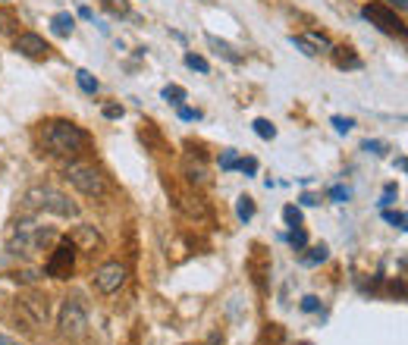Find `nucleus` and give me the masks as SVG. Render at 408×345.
Masks as SVG:
<instances>
[{
	"mask_svg": "<svg viewBox=\"0 0 408 345\" xmlns=\"http://www.w3.org/2000/svg\"><path fill=\"white\" fill-rule=\"evenodd\" d=\"M235 214H239V220H245V223H248V220L255 217V201H251L248 195H242L239 204H235Z\"/></svg>",
	"mask_w": 408,
	"mask_h": 345,
	"instance_id": "f3484780",
	"label": "nucleus"
},
{
	"mask_svg": "<svg viewBox=\"0 0 408 345\" xmlns=\"http://www.w3.org/2000/svg\"><path fill=\"white\" fill-rule=\"evenodd\" d=\"M302 204L305 207H311V204H317V198H314V195H302Z\"/></svg>",
	"mask_w": 408,
	"mask_h": 345,
	"instance_id": "c9c22d12",
	"label": "nucleus"
},
{
	"mask_svg": "<svg viewBox=\"0 0 408 345\" xmlns=\"http://www.w3.org/2000/svg\"><path fill=\"white\" fill-rule=\"evenodd\" d=\"M251 125H255L257 138H264V141L277 138V129H273V123H270V120H255V123H251Z\"/></svg>",
	"mask_w": 408,
	"mask_h": 345,
	"instance_id": "a211bd4d",
	"label": "nucleus"
},
{
	"mask_svg": "<svg viewBox=\"0 0 408 345\" xmlns=\"http://www.w3.org/2000/svg\"><path fill=\"white\" fill-rule=\"evenodd\" d=\"M235 170H242L245 176H255V172H257V160H255V157H245V160H239V167H235Z\"/></svg>",
	"mask_w": 408,
	"mask_h": 345,
	"instance_id": "c85d7f7f",
	"label": "nucleus"
},
{
	"mask_svg": "<svg viewBox=\"0 0 408 345\" xmlns=\"http://www.w3.org/2000/svg\"><path fill=\"white\" fill-rule=\"evenodd\" d=\"M123 282H126V267L120 261H107V264H101L98 270H94V289H98L101 295L120 292Z\"/></svg>",
	"mask_w": 408,
	"mask_h": 345,
	"instance_id": "0eeeda50",
	"label": "nucleus"
},
{
	"mask_svg": "<svg viewBox=\"0 0 408 345\" xmlns=\"http://www.w3.org/2000/svg\"><path fill=\"white\" fill-rule=\"evenodd\" d=\"M383 6H389V10H405L408 6V0H387V4Z\"/></svg>",
	"mask_w": 408,
	"mask_h": 345,
	"instance_id": "f704fd0d",
	"label": "nucleus"
},
{
	"mask_svg": "<svg viewBox=\"0 0 408 345\" xmlns=\"http://www.w3.org/2000/svg\"><path fill=\"white\" fill-rule=\"evenodd\" d=\"M383 141H364V151H374V154H383Z\"/></svg>",
	"mask_w": 408,
	"mask_h": 345,
	"instance_id": "72a5a7b5",
	"label": "nucleus"
},
{
	"mask_svg": "<svg viewBox=\"0 0 408 345\" xmlns=\"http://www.w3.org/2000/svg\"><path fill=\"white\" fill-rule=\"evenodd\" d=\"M31 210H44V214H57V217H76L78 214V204L69 198V195H63L60 188L53 185H35L26 192V198Z\"/></svg>",
	"mask_w": 408,
	"mask_h": 345,
	"instance_id": "7ed1b4c3",
	"label": "nucleus"
},
{
	"mask_svg": "<svg viewBox=\"0 0 408 345\" xmlns=\"http://www.w3.org/2000/svg\"><path fill=\"white\" fill-rule=\"evenodd\" d=\"M383 220H387V223H392V226H396V230H405V223H408L402 210H389V207L383 210Z\"/></svg>",
	"mask_w": 408,
	"mask_h": 345,
	"instance_id": "4be33fe9",
	"label": "nucleus"
},
{
	"mask_svg": "<svg viewBox=\"0 0 408 345\" xmlns=\"http://www.w3.org/2000/svg\"><path fill=\"white\" fill-rule=\"evenodd\" d=\"M208 41H210V47H217V53H223V57L230 60V63H242V57H239V53H235L226 41H220V38H214V35H208Z\"/></svg>",
	"mask_w": 408,
	"mask_h": 345,
	"instance_id": "dca6fc26",
	"label": "nucleus"
},
{
	"mask_svg": "<svg viewBox=\"0 0 408 345\" xmlns=\"http://www.w3.org/2000/svg\"><path fill=\"white\" fill-rule=\"evenodd\" d=\"M41 141H44L47 151L57 154V157H78L85 148H88V135H85V129H78V125L69 123V120L44 123Z\"/></svg>",
	"mask_w": 408,
	"mask_h": 345,
	"instance_id": "f03ea898",
	"label": "nucleus"
},
{
	"mask_svg": "<svg viewBox=\"0 0 408 345\" xmlns=\"http://www.w3.org/2000/svg\"><path fill=\"white\" fill-rule=\"evenodd\" d=\"M361 16L364 19H371L380 31H387V35H405V26H402V19H399L396 13L389 10V6H383V4H367L364 10H361Z\"/></svg>",
	"mask_w": 408,
	"mask_h": 345,
	"instance_id": "6e6552de",
	"label": "nucleus"
},
{
	"mask_svg": "<svg viewBox=\"0 0 408 345\" xmlns=\"http://www.w3.org/2000/svg\"><path fill=\"white\" fill-rule=\"evenodd\" d=\"M160 94H163V101H170V104H176V107L185 101V88H179V85H167Z\"/></svg>",
	"mask_w": 408,
	"mask_h": 345,
	"instance_id": "6ab92c4d",
	"label": "nucleus"
},
{
	"mask_svg": "<svg viewBox=\"0 0 408 345\" xmlns=\"http://www.w3.org/2000/svg\"><path fill=\"white\" fill-rule=\"evenodd\" d=\"M282 220H286V226H302V210L295 207V204H286V207H282Z\"/></svg>",
	"mask_w": 408,
	"mask_h": 345,
	"instance_id": "412c9836",
	"label": "nucleus"
},
{
	"mask_svg": "<svg viewBox=\"0 0 408 345\" xmlns=\"http://www.w3.org/2000/svg\"><path fill=\"white\" fill-rule=\"evenodd\" d=\"M13 47L22 53V57H31V60H41V57H47V51H51L44 38L35 35V31H22V35L16 38Z\"/></svg>",
	"mask_w": 408,
	"mask_h": 345,
	"instance_id": "9d476101",
	"label": "nucleus"
},
{
	"mask_svg": "<svg viewBox=\"0 0 408 345\" xmlns=\"http://www.w3.org/2000/svg\"><path fill=\"white\" fill-rule=\"evenodd\" d=\"M392 198H396V185H392V182H389L387 188H383V198H380V207H383V210H387V207H389V204H392Z\"/></svg>",
	"mask_w": 408,
	"mask_h": 345,
	"instance_id": "7c9ffc66",
	"label": "nucleus"
},
{
	"mask_svg": "<svg viewBox=\"0 0 408 345\" xmlns=\"http://www.w3.org/2000/svg\"><path fill=\"white\" fill-rule=\"evenodd\" d=\"M0 345H19V342H16L13 336H4V333H0Z\"/></svg>",
	"mask_w": 408,
	"mask_h": 345,
	"instance_id": "e433bc0d",
	"label": "nucleus"
},
{
	"mask_svg": "<svg viewBox=\"0 0 408 345\" xmlns=\"http://www.w3.org/2000/svg\"><path fill=\"white\" fill-rule=\"evenodd\" d=\"M235 167H239V154H235V151H223V154H220V170L230 172Z\"/></svg>",
	"mask_w": 408,
	"mask_h": 345,
	"instance_id": "b1692460",
	"label": "nucleus"
},
{
	"mask_svg": "<svg viewBox=\"0 0 408 345\" xmlns=\"http://www.w3.org/2000/svg\"><path fill=\"white\" fill-rule=\"evenodd\" d=\"M53 239H57V232L35 217L13 220L10 230H6V248H10L13 254H22V257H35L38 251H44L47 242H53Z\"/></svg>",
	"mask_w": 408,
	"mask_h": 345,
	"instance_id": "f257e3e1",
	"label": "nucleus"
},
{
	"mask_svg": "<svg viewBox=\"0 0 408 345\" xmlns=\"http://www.w3.org/2000/svg\"><path fill=\"white\" fill-rule=\"evenodd\" d=\"M69 242L76 245V251H98V248H104V239H101V232L94 230V226L88 223H82V226H76L73 232H69Z\"/></svg>",
	"mask_w": 408,
	"mask_h": 345,
	"instance_id": "1a4fd4ad",
	"label": "nucleus"
},
{
	"mask_svg": "<svg viewBox=\"0 0 408 345\" xmlns=\"http://www.w3.org/2000/svg\"><path fill=\"white\" fill-rule=\"evenodd\" d=\"M330 198H333L336 204H345V201L352 198V188H345V185H333V188H330Z\"/></svg>",
	"mask_w": 408,
	"mask_h": 345,
	"instance_id": "393cba45",
	"label": "nucleus"
},
{
	"mask_svg": "<svg viewBox=\"0 0 408 345\" xmlns=\"http://www.w3.org/2000/svg\"><path fill=\"white\" fill-rule=\"evenodd\" d=\"M330 51H333V60L340 69H358L361 66V60L352 53V47H330Z\"/></svg>",
	"mask_w": 408,
	"mask_h": 345,
	"instance_id": "ddd939ff",
	"label": "nucleus"
},
{
	"mask_svg": "<svg viewBox=\"0 0 408 345\" xmlns=\"http://www.w3.org/2000/svg\"><path fill=\"white\" fill-rule=\"evenodd\" d=\"M185 66L188 69H198V73H208L210 63L204 60V57H198V53H185Z\"/></svg>",
	"mask_w": 408,
	"mask_h": 345,
	"instance_id": "5701e85b",
	"label": "nucleus"
},
{
	"mask_svg": "<svg viewBox=\"0 0 408 345\" xmlns=\"http://www.w3.org/2000/svg\"><path fill=\"white\" fill-rule=\"evenodd\" d=\"M0 4H6V0H0Z\"/></svg>",
	"mask_w": 408,
	"mask_h": 345,
	"instance_id": "ea45409f",
	"label": "nucleus"
},
{
	"mask_svg": "<svg viewBox=\"0 0 408 345\" xmlns=\"http://www.w3.org/2000/svg\"><path fill=\"white\" fill-rule=\"evenodd\" d=\"M327 245H317V248H308V254H302L298 261H302V267H317V264H324L327 261Z\"/></svg>",
	"mask_w": 408,
	"mask_h": 345,
	"instance_id": "4468645a",
	"label": "nucleus"
},
{
	"mask_svg": "<svg viewBox=\"0 0 408 345\" xmlns=\"http://www.w3.org/2000/svg\"><path fill=\"white\" fill-rule=\"evenodd\" d=\"M104 116H107V120H120V116H123V107H120V104H107V107H104Z\"/></svg>",
	"mask_w": 408,
	"mask_h": 345,
	"instance_id": "473e14b6",
	"label": "nucleus"
},
{
	"mask_svg": "<svg viewBox=\"0 0 408 345\" xmlns=\"http://www.w3.org/2000/svg\"><path fill=\"white\" fill-rule=\"evenodd\" d=\"M208 345H223V342H220V336L214 333V336H210V339H208Z\"/></svg>",
	"mask_w": 408,
	"mask_h": 345,
	"instance_id": "58836bf2",
	"label": "nucleus"
},
{
	"mask_svg": "<svg viewBox=\"0 0 408 345\" xmlns=\"http://www.w3.org/2000/svg\"><path fill=\"white\" fill-rule=\"evenodd\" d=\"M57 326L66 339H82V336L88 333V314H85L78 298H66V302H63Z\"/></svg>",
	"mask_w": 408,
	"mask_h": 345,
	"instance_id": "39448f33",
	"label": "nucleus"
},
{
	"mask_svg": "<svg viewBox=\"0 0 408 345\" xmlns=\"http://www.w3.org/2000/svg\"><path fill=\"white\" fill-rule=\"evenodd\" d=\"M286 239H289V245H292L295 251H302L305 245H308V232H305V230H302V226H295V230H292V232H289V235H286Z\"/></svg>",
	"mask_w": 408,
	"mask_h": 345,
	"instance_id": "aec40b11",
	"label": "nucleus"
},
{
	"mask_svg": "<svg viewBox=\"0 0 408 345\" xmlns=\"http://www.w3.org/2000/svg\"><path fill=\"white\" fill-rule=\"evenodd\" d=\"M330 123H333V125H336V132H342V135H345V132L355 129V120H352V116H333Z\"/></svg>",
	"mask_w": 408,
	"mask_h": 345,
	"instance_id": "a878e982",
	"label": "nucleus"
},
{
	"mask_svg": "<svg viewBox=\"0 0 408 345\" xmlns=\"http://www.w3.org/2000/svg\"><path fill=\"white\" fill-rule=\"evenodd\" d=\"M289 41H292V44L298 47V51L305 53V57H317L320 51H330V47H333L324 35H314V31H311V35H292Z\"/></svg>",
	"mask_w": 408,
	"mask_h": 345,
	"instance_id": "9b49d317",
	"label": "nucleus"
},
{
	"mask_svg": "<svg viewBox=\"0 0 408 345\" xmlns=\"http://www.w3.org/2000/svg\"><path fill=\"white\" fill-rule=\"evenodd\" d=\"M302 311H308V314L320 311V298H317V295H305V298H302Z\"/></svg>",
	"mask_w": 408,
	"mask_h": 345,
	"instance_id": "c756f323",
	"label": "nucleus"
},
{
	"mask_svg": "<svg viewBox=\"0 0 408 345\" xmlns=\"http://www.w3.org/2000/svg\"><path fill=\"white\" fill-rule=\"evenodd\" d=\"M63 176L69 179V185H76L78 192L88 195V198H101V195L107 192L104 176H101V172L94 170V167H88V163H66Z\"/></svg>",
	"mask_w": 408,
	"mask_h": 345,
	"instance_id": "20e7f679",
	"label": "nucleus"
},
{
	"mask_svg": "<svg viewBox=\"0 0 408 345\" xmlns=\"http://www.w3.org/2000/svg\"><path fill=\"white\" fill-rule=\"evenodd\" d=\"M13 26H16V19H13V16L0 10V31H13Z\"/></svg>",
	"mask_w": 408,
	"mask_h": 345,
	"instance_id": "2f4dec72",
	"label": "nucleus"
},
{
	"mask_svg": "<svg viewBox=\"0 0 408 345\" xmlns=\"http://www.w3.org/2000/svg\"><path fill=\"white\" fill-rule=\"evenodd\" d=\"M104 6L110 13H120V16L129 13V4H126V0H104Z\"/></svg>",
	"mask_w": 408,
	"mask_h": 345,
	"instance_id": "bb28decb",
	"label": "nucleus"
},
{
	"mask_svg": "<svg viewBox=\"0 0 408 345\" xmlns=\"http://www.w3.org/2000/svg\"><path fill=\"white\" fill-rule=\"evenodd\" d=\"M78 16H82V19H91V6H78Z\"/></svg>",
	"mask_w": 408,
	"mask_h": 345,
	"instance_id": "4c0bfd02",
	"label": "nucleus"
},
{
	"mask_svg": "<svg viewBox=\"0 0 408 345\" xmlns=\"http://www.w3.org/2000/svg\"><path fill=\"white\" fill-rule=\"evenodd\" d=\"M76 82H78V88H82L85 94H94V91L101 88L98 78H94V76L88 73V69H78V73H76Z\"/></svg>",
	"mask_w": 408,
	"mask_h": 345,
	"instance_id": "2eb2a0df",
	"label": "nucleus"
},
{
	"mask_svg": "<svg viewBox=\"0 0 408 345\" xmlns=\"http://www.w3.org/2000/svg\"><path fill=\"white\" fill-rule=\"evenodd\" d=\"M176 113H179V120H185V123H195V120H201V113H198V110H192V107H183V104H179V110H176Z\"/></svg>",
	"mask_w": 408,
	"mask_h": 345,
	"instance_id": "cd10ccee",
	"label": "nucleus"
},
{
	"mask_svg": "<svg viewBox=\"0 0 408 345\" xmlns=\"http://www.w3.org/2000/svg\"><path fill=\"white\" fill-rule=\"evenodd\" d=\"M73 267H76V245L69 239H63L60 245L53 248V254H51V261H47L44 273H47V277H53V279H69Z\"/></svg>",
	"mask_w": 408,
	"mask_h": 345,
	"instance_id": "423d86ee",
	"label": "nucleus"
},
{
	"mask_svg": "<svg viewBox=\"0 0 408 345\" xmlns=\"http://www.w3.org/2000/svg\"><path fill=\"white\" fill-rule=\"evenodd\" d=\"M73 29H76V19L69 13H53L51 16V31L57 38H69L73 35Z\"/></svg>",
	"mask_w": 408,
	"mask_h": 345,
	"instance_id": "f8f14e48",
	"label": "nucleus"
}]
</instances>
